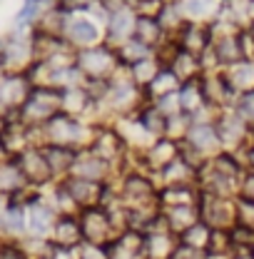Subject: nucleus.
I'll list each match as a JSON object with an SVG mask.
<instances>
[{
    "label": "nucleus",
    "instance_id": "2",
    "mask_svg": "<svg viewBox=\"0 0 254 259\" xmlns=\"http://www.w3.org/2000/svg\"><path fill=\"white\" fill-rule=\"evenodd\" d=\"M77 60H80V65H82L85 72H90V75H105V72H110V70L115 67V63H117V53H112L110 48L100 45V48H88V50H82Z\"/></svg>",
    "mask_w": 254,
    "mask_h": 259
},
{
    "label": "nucleus",
    "instance_id": "13",
    "mask_svg": "<svg viewBox=\"0 0 254 259\" xmlns=\"http://www.w3.org/2000/svg\"><path fill=\"white\" fill-rule=\"evenodd\" d=\"M237 259H249V257H237Z\"/></svg>",
    "mask_w": 254,
    "mask_h": 259
},
{
    "label": "nucleus",
    "instance_id": "6",
    "mask_svg": "<svg viewBox=\"0 0 254 259\" xmlns=\"http://www.w3.org/2000/svg\"><path fill=\"white\" fill-rule=\"evenodd\" d=\"M190 142L194 150H209L220 145V135L215 125H192L190 127Z\"/></svg>",
    "mask_w": 254,
    "mask_h": 259
},
{
    "label": "nucleus",
    "instance_id": "4",
    "mask_svg": "<svg viewBox=\"0 0 254 259\" xmlns=\"http://www.w3.org/2000/svg\"><path fill=\"white\" fill-rule=\"evenodd\" d=\"M65 35L70 37V42L88 48V45H95L97 42L100 30H97L95 23L88 20V18H70V20L65 23Z\"/></svg>",
    "mask_w": 254,
    "mask_h": 259
},
{
    "label": "nucleus",
    "instance_id": "10",
    "mask_svg": "<svg viewBox=\"0 0 254 259\" xmlns=\"http://www.w3.org/2000/svg\"><path fill=\"white\" fill-rule=\"evenodd\" d=\"M50 212L45 209V207H40V204H35L30 209V227L35 232H43V229H48L50 227Z\"/></svg>",
    "mask_w": 254,
    "mask_h": 259
},
{
    "label": "nucleus",
    "instance_id": "9",
    "mask_svg": "<svg viewBox=\"0 0 254 259\" xmlns=\"http://www.w3.org/2000/svg\"><path fill=\"white\" fill-rule=\"evenodd\" d=\"M55 237H58V242L63 247H70V244L77 242L80 227H77V222H72V220H63V222H58V227H55Z\"/></svg>",
    "mask_w": 254,
    "mask_h": 259
},
{
    "label": "nucleus",
    "instance_id": "7",
    "mask_svg": "<svg viewBox=\"0 0 254 259\" xmlns=\"http://www.w3.org/2000/svg\"><path fill=\"white\" fill-rule=\"evenodd\" d=\"M150 50L152 48H147V45H142L140 40H127V42H122L120 48H117V60L125 65H135L140 63V60H145V58H150Z\"/></svg>",
    "mask_w": 254,
    "mask_h": 259
},
{
    "label": "nucleus",
    "instance_id": "1",
    "mask_svg": "<svg viewBox=\"0 0 254 259\" xmlns=\"http://www.w3.org/2000/svg\"><path fill=\"white\" fill-rule=\"evenodd\" d=\"M135 23H137V13H135L132 8L122 5V8L112 10L110 18H107L110 40H117L120 45L127 42V40H132V35H135Z\"/></svg>",
    "mask_w": 254,
    "mask_h": 259
},
{
    "label": "nucleus",
    "instance_id": "3",
    "mask_svg": "<svg viewBox=\"0 0 254 259\" xmlns=\"http://www.w3.org/2000/svg\"><path fill=\"white\" fill-rule=\"evenodd\" d=\"M180 45L182 50H187L192 55H202L207 48H212V30L207 25H197V23H190L182 28V35H180Z\"/></svg>",
    "mask_w": 254,
    "mask_h": 259
},
{
    "label": "nucleus",
    "instance_id": "5",
    "mask_svg": "<svg viewBox=\"0 0 254 259\" xmlns=\"http://www.w3.org/2000/svg\"><path fill=\"white\" fill-rule=\"evenodd\" d=\"M162 25L157 23V18H147V15H137V23H135V40H140L142 45L152 48L157 45L159 37H162Z\"/></svg>",
    "mask_w": 254,
    "mask_h": 259
},
{
    "label": "nucleus",
    "instance_id": "11",
    "mask_svg": "<svg viewBox=\"0 0 254 259\" xmlns=\"http://www.w3.org/2000/svg\"><path fill=\"white\" fill-rule=\"evenodd\" d=\"M244 199H249V202H254V175L252 177H247V185H244Z\"/></svg>",
    "mask_w": 254,
    "mask_h": 259
},
{
    "label": "nucleus",
    "instance_id": "12",
    "mask_svg": "<svg viewBox=\"0 0 254 259\" xmlns=\"http://www.w3.org/2000/svg\"><path fill=\"white\" fill-rule=\"evenodd\" d=\"M249 162H252V167H254V147L249 150Z\"/></svg>",
    "mask_w": 254,
    "mask_h": 259
},
{
    "label": "nucleus",
    "instance_id": "14",
    "mask_svg": "<svg viewBox=\"0 0 254 259\" xmlns=\"http://www.w3.org/2000/svg\"><path fill=\"white\" fill-rule=\"evenodd\" d=\"M137 3H145V0H137Z\"/></svg>",
    "mask_w": 254,
    "mask_h": 259
},
{
    "label": "nucleus",
    "instance_id": "8",
    "mask_svg": "<svg viewBox=\"0 0 254 259\" xmlns=\"http://www.w3.org/2000/svg\"><path fill=\"white\" fill-rule=\"evenodd\" d=\"M229 80H232L234 88H242V90L254 88V60H239L237 65H232Z\"/></svg>",
    "mask_w": 254,
    "mask_h": 259
}]
</instances>
